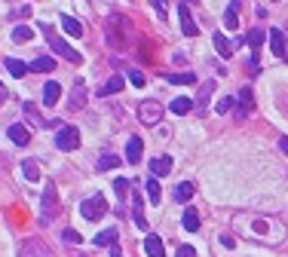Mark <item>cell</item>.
Instances as JSON below:
<instances>
[{"label":"cell","mask_w":288,"mask_h":257,"mask_svg":"<svg viewBox=\"0 0 288 257\" xmlns=\"http://www.w3.org/2000/svg\"><path fill=\"white\" fill-rule=\"evenodd\" d=\"M239 233L246 236V239H255V242H264V245H276V242H282V236H285V230H282V224L279 221H273V218H239Z\"/></svg>","instance_id":"1"},{"label":"cell","mask_w":288,"mask_h":257,"mask_svg":"<svg viewBox=\"0 0 288 257\" xmlns=\"http://www.w3.org/2000/svg\"><path fill=\"white\" fill-rule=\"evenodd\" d=\"M104 40H107L110 49L126 52L129 43H132V21L126 15H120V12H110L107 15V25H104Z\"/></svg>","instance_id":"2"},{"label":"cell","mask_w":288,"mask_h":257,"mask_svg":"<svg viewBox=\"0 0 288 257\" xmlns=\"http://www.w3.org/2000/svg\"><path fill=\"white\" fill-rule=\"evenodd\" d=\"M55 215H58L55 184H52V181H46V187H43V205H40V221H43V224H49V221H55Z\"/></svg>","instance_id":"3"},{"label":"cell","mask_w":288,"mask_h":257,"mask_svg":"<svg viewBox=\"0 0 288 257\" xmlns=\"http://www.w3.org/2000/svg\"><path fill=\"white\" fill-rule=\"evenodd\" d=\"M55 147L58 150H77L80 147V129L77 126H58V132H55Z\"/></svg>","instance_id":"4"},{"label":"cell","mask_w":288,"mask_h":257,"mask_svg":"<svg viewBox=\"0 0 288 257\" xmlns=\"http://www.w3.org/2000/svg\"><path fill=\"white\" fill-rule=\"evenodd\" d=\"M104 212H107V199H104V196H89V199L80 202V215H83L86 221H101Z\"/></svg>","instance_id":"5"},{"label":"cell","mask_w":288,"mask_h":257,"mask_svg":"<svg viewBox=\"0 0 288 257\" xmlns=\"http://www.w3.org/2000/svg\"><path fill=\"white\" fill-rule=\"evenodd\" d=\"M138 120H141L144 126H157V123L163 120V104L153 101V98H144V101L138 104Z\"/></svg>","instance_id":"6"},{"label":"cell","mask_w":288,"mask_h":257,"mask_svg":"<svg viewBox=\"0 0 288 257\" xmlns=\"http://www.w3.org/2000/svg\"><path fill=\"white\" fill-rule=\"evenodd\" d=\"M49 46H52V52H58V55H64V58H68L71 64H77V61L83 58V55H80V52H77L74 46H68V43H64L61 37H55V34H49Z\"/></svg>","instance_id":"7"},{"label":"cell","mask_w":288,"mask_h":257,"mask_svg":"<svg viewBox=\"0 0 288 257\" xmlns=\"http://www.w3.org/2000/svg\"><path fill=\"white\" fill-rule=\"evenodd\" d=\"M178 21H181V31H184L187 37H196V34H200V28H196V21H193V15H190V6H187V3L178 6Z\"/></svg>","instance_id":"8"},{"label":"cell","mask_w":288,"mask_h":257,"mask_svg":"<svg viewBox=\"0 0 288 257\" xmlns=\"http://www.w3.org/2000/svg\"><path fill=\"white\" fill-rule=\"evenodd\" d=\"M236 101H239L236 116H239V120H246V116L252 113V107H255V95H252V89H249V86H242V89H239V95H236Z\"/></svg>","instance_id":"9"},{"label":"cell","mask_w":288,"mask_h":257,"mask_svg":"<svg viewBox=\"0 0 288 257\" xmlns=\"http://www.w3.org/2000/svg\"><path fill=\"white\" fill-rule=\"evenodd\" d=\"M21 257H52V251L40 242V239H28L21 245Z\"/></svg>","instance_id":"10"},{"label":"cell","mask_w":288,"mask_h":257,"mask_svg":"<svg viewBox=\"0 0 288 257\" xmlns=\"http://www.w3.org/2000/svg\"><path fill=\"white\" fill-rule=\"evenodd\" d=\"M267 34H270V49H273V55H279V58H285V61H288V46H285L282 31H279V28H273V31H267Z\"/></svg>","instance_id":"11"},{"label":"cell","mask_w":288,"mask_h":257,"mask_svg":"<svg viewBox=\"0 0 288 257\" xmlns=\"http://www.w3.org/2000/svg\"><path fill=\"white\" fill-rule=\"evenodd\" d=\"M6 135H9V141H12V144H18V147H28V141H31V132H28L21 123L9 126V129H6Z\"/></svg>","instance_id":"12"},{"label":"cell","mask_w":288,"mask_h":257,"mask_svg":"<svg viewBox=\"0 0 288 257\" xmlns=\"http://www.w3.org/2000/svg\"><path fill=\"white\" fill-rule=\"evenodd\" d=\"M172 172V156H153L150 159V175L153 178H166Z\"/></svg>","instance_id":"13"},{"label":"cell","mask_w":288,"mask_h":257,"mask_svg":"<svg viewBox=\"0 0 288 257\" xmlns=\"http://www.w3.org/2000/svg\"><path fill=\"white\" fill-rule=\"evenodd\" d=\"M58 95H61V86H58L55 80H49V83L43 86V104H46V107L58 104Z\"/></svg>","instance_id":"14"},{"label":"cell","mask_w":288,"mask_h":257,"mask_svg":"<svg viewBox=\"0 0 288 257\" xmlns=\"http://www.w3.org/2000/svg\"><path fill=\"white\" fill-rule=\"evenodd\" d=\"M83 101H86V86H83V80H77V83H74V92H71L68 107H71V110H80V107H83Z\"/></svg>","instance_id":"15"},{"label":"cell","mask_w":288,"mask_h":257,"mask_svg":"<svg viewBox=\"0 0 288 257\" xmlns=\"http://www.w3.org/2000/svg\"><path fill=\"white\" fill-rule=\"evenodd\" d=\"M123 86H126V80H123V77H110V80H107V83L98 89V95H101V98H107V95H117V92H123Z\"/></svg>","instance_id":"16"},{"label":"cell","mask_w":288,"mask_h":257,"mask_svg":"<svg viewBox=\"0 0 288 257\" xmlns=\"http://www.w3.org/2000/svg\"><path fill=\"white\" fill-rule=\"evenodd\" d=\"M144 254L147 257H163L166 251H163V239L160 236H147L144 239Z\"/></svg>","instance_id":"17"},{"label":"cell","mask_w":288,"mask_h":257,"mask_svg":"<svg viewBox=\"0 0 288 257\" xmlns=\"http://www.w3.org/2000/svg\"><path fill=\"white\" fill-rule=\"evenodd\" d=\"M141 147H144V144H141V138H129V144H126V162H132V166H135V162L141 159Z\"/></svg>","instance_id":"18"},{"label":"cell","mask_w":288,"mask_h":257,"mask_svg":"<svg viewBox=\"0 0 288 257\" xmlns=\"http://www.w3.org/2000/svg\"><path fill=\"white\" fill-rule=\"evenodd\" d=\"M61 21V28L71 34V37H83V21H77V18H71V15H61L58 18Z\"/></svg>","instance_id":"19"},{"label":"cell","mask_w":288,"mask_h":257,"mask_svg":"<svg viewBox=\"0 0 288 257\" xmlns=\"http://www.w3.org/2000/svg\"><path fill=\"white\" fill-rule=\"evenodd\" d=\"M28 67H31V71H37V74H49V71L55 67V58H49V55H40V58H34Z\"/></svg>","instance_id":"20"},{"label":"cell","mask_w":288,"mask_h":257,"mask_svg":"<svg viewBox=\"0 0 288 257\" xmlns=\"http://www.w3.org/2000/svg\"><path fill=\"white\" fill-rule=\"evenodd\" d=\"M184 230H187V233H196V230H200V212L190 208V205L184 208Z\"/></svg>","instance_id":"21"},{"label":"cell","mask_w":288,"mask_h":257,"mask_svg":"<svg viewBox=\"0 0 288 257\" xmlns=\"http://www.w3.org/2000/svg\"><path fill=\"white\" fill-rule=\"evenodd\" d=\"M212 43H215V49H218V55H221V58H230L233 46H230V40H227L224 34H215V37H212Z\"/></svg>","instance_id":"22"},{"label":"cell","mask_w":288,"mask_h":257,"mask_svg":"<svg viewBox=\"0 0 288 257\" xmlns=\"http://www.w3.org/2000/svg\"><path fill=\"white\" fill-rule=\"evenodd\" d=\"M6 71H9V74H12L15 80H21V77H25V74H28L31 67H28L25 61H18V58H6Z\"/></svg>","instance_id":"23"},{"label":"cell","mask_w":288,"mask_h":257,"mask_svg":"<svg viewBox=\"0 0 288 257\" xmlns=\"http://www.w3.org/2000/svg\"><path fill=\"white\" fill-rule=\"evenodd\" d=\"M169 110H172V113H178V116H184V113H190V110H193V101H190V98H175V101L169 104Z\"/></svg>","instance_id":"24"},{"label":"cell","mask_w":288,"mask_h":257,"mask_svg":"<svg viewBox=\"0 0 288 257\" xmlns=\"http://www.w3.org/2000/svg\"><path fill=\"white\" fill-rule=\"evenodd\" d=\"M31 37H34V28H28V25H15L12 28V40L15 43H28Z\"/></svg>","instance_id":"25"},{"label":"cell","mask_w":288,"mask_h":257,"mask_svg":"<svg viewBox=\"0 0 288 257\" xmlns=\"http://www.w3.org/2000/svg\"><path fill=\"white\" fill-rule=\"evenodd\" d=\"M166 80H169V83H178V86H193V83H196V74L184 71V74H169Z\"/></svg>","instance_id":"26"},{"label":"cell","mask_w":288,"mask_h":257,"mask_svg":"<svg viewBox=\"0 0 288 257\" xmlns=\"http://www.w3.org/2000/svg\"><path fill=\"white\" fill-rule=\"evenodd\" d=\"M175 199H178V202H190V199H193V184H190V181L178 184V187H175Z\"/></svg>","instance_id":"27"},{"label":"cell","mask_w":288,"mask_h":257,"mask_svg":"<svg viewBox=\"0 0 288 257\" xmlns=\"http://www.w3.org/2000/svg\"><path fill=\"white\" fill-rule=\"evenodd\" d=\"M264 40H267V31H258V28H255V31H249V34H246V43H249L255 52H258V46H261Z\"/></svg>","instance_id":"28"},{"label":"cell","mask_w":288,"mask_h":257,"mask_svg":"<svg viewBox=\"0 0 288 257\" xmlns=\"http://www.w3.org/2000/svg\"><path fill=\"white\" fill-rule=\"evenodd\" d=\"M95 245H117V230L110 227V230H101L98 236H95Z\"/></svg>","instance_id":"29"},{"label":"cell","mask_w":288,"mask_h":257,"mask_svg":"<svg viewBox=\"0 0 288 257\" xmlns=\"http://www.w3.org/2000/svg\"><path fill=\"white\" fill-rule=\"evenodd\" d=\"M21 172H25V178H28V181H37V178H40V169H37L31 159H25V162H21Z\"/></svg>","instance_id":"30"},{"label":"cell","mask_w":288,"mask_h":257,"mask_svg":"<svg viewBox=\"0 0 288 257\" xmlns=\"http://www.w3.org/2000/svg\"><path fill=\"white\" fill-rule=\"evenodd\" d=\"M147 196H150V202H160L163 190H160V181H157V178H150V181H147Z\"/></svg>","instance_id":"31"},{"label":"cell","mask_w":288,"mask_h":257,"mask_svg":"<svg viewBox=\"0 0 288 257\" xmlns=\"http://www.w3.org/2000/svg\"><path fill=\"white\" fill-rule=\"evenodd\" d=\"M224 25H227V31H236V28H239V18H236V9H227V12H224Z\"/></svg>","instance_id":"32"},{"label":"cell","mask_w":288,"mask_h":257,"mask_svg":"<svg viewBox=\"0 0 288 257\" xmlns=\"http://www.w3.org/2000/svg\"><path fill=\"white\" fill-rule=\"evenodd\" d=\"M117 166H120V159L110 156V153H104V156L98 159V169H117Z\"/></svg>","instance_id":"33"},{"label":"cell","mask_w":288,"mask_h":257,"mask_svg":"<svg viewBox=\"0 0 288 257\" xmlns=\"http://www.w3.org/2000/svg\"><path fill=\"white\" fill-rule=\"evenodd\" d=\"M114 190H117V196H120V199H123V196H129V181H126V178H117V181H114Z\"/></svg>","instance_id":"34"},{"label":"cell","mask_w":288,"mask_h":257,"mask_svg":"<svg viewBox=\"0 0 288 257\" xmlns=\"http://www.w3.org/2000/svg\"><path fill=\"white\" fill-rule=\"evenodd\" d=\"M25 113H28V116H31V120L37 123V126H49V123H46V120H43V116H40V113L34 110V104H25Z\"/></svg>","instance_id":"35"},{"label":"cell","mask_w":288,"mask_h":257,"mask_svg":"<svg viewBox=\"0 0 288 257\" xmlns=\"http://www.w3.org/2000/svg\"><path fill=\"white\" fill-rule=\"evenodd\" d=\"M129 80H132V86H135V89H141V86H144V83H147V80H144V74H141V71H129Z\"/></svg>","instance_id":"36"},{"label":"cell","mask_w":288,"mask_h":257,"mask_svg":"<svg viewBox=\"0 0 288 257\" xmlns=\"http://www.w3.org/2000/svg\"><path fill=\"white\" fill-rule=\"evenodd\" d=\"M61 236H64V242H71V245H80V242H83V236H80L77 230H64Z\"/></svg>","instance_id":"37"},{"label":"cell","mask_w":288,"mask_h":257,"mask_svg":"<svg viewBox=\"0 0 288 257\" xmlns=\"http://www.w3.org/2000/svg\"><path fill=\"white\" fill-rule=\"evenodd\" d=\"M233 104H236V98H230V95H227V98H221V101H218V113H227Z\"/></svg>","instance_id":"38"},{"label":"cell","mask_w":288,"mask_h":257,"mask_svg":"<svg viewBox=\"0 0 288 257\" xmlns=\"http://www.w3.org/2000/svg\"><path fill=\"white\" fill-rule=\"evenodd\" d=\"M175 257H196V251H193V245H178Z\"/></svg>","instance_id":"39"},{"label":"cell","mask_w":288,"mask_h":257,"mask_svg":"<svg viewBox=\"0 0 288 257\" xmlns=\"http://www.w3.org/2000/svg\"><path fill=\"white\" fill-rule=\"evenodd\" d=\"M150 6H153V12H157L160 18H166V3H163V0H150Z\"/></svg>","instance_id":"40"},{"label":"cell","mask_w":288,"mask_h":257,"mask_svg":"<svg viewBox=\"0 0 288 257\" xmlns=\"http://www.w3.org/2000/svg\"><path fill=\"white\" fill-rule=\"evenodd\" d=\"M31 12V6H18V9H12V18H25Z\"/></svg>","instance_id":"41"},{"label":"cell","mask_w":288,"mask_h":257,"mask_svg":"<svg viewBox=\"0 0 288 257\" xmlns=\"http://www.w3.org/2000/svg\"><path fill=\"white\" fill-rule=\"evenodd\" d=\"M132 215H135V224H138L141 230H147V221H144V215H141V212H132Z\"/></svg>","instance_id":"42"},{"label":"cell","mask_w":288,"mask_h":257,"mask_svg":"<svg viewBox=\"0 0 288 257\" xmlns=\"http://www.w3.org/2000/svg\"><path fill=\"white\" fill-rule=\"evenodd\" d=\"M279 150H282V156H288V135L279 138Z\"/></svg>","instance_id":"43"},{"label":"cell","mask_w":288,"mask_h":257,"mask_svg":"<svg viewBox=\"0 0 288 257\" xmlns=\"http://www.w3.org/2000/svg\"><path fill=\"white\" fill-rule=\"evenodd\" d=\"M285 113H288V95H285Z\"/></svg>","instance_id":"44"},{"label":"cell","mask_w":288,"mask_h":257,"mask_svg":"<svg viewBox=\"0 0 288 257\" xmlns=\"http://www.w3.org/2000/svg\"><path fill=\"white\" fill-rule=\"evenodd\" d=\"M0 95H3V86H0Z\"/></svg>","instance_id":"45"}]
</instances>
